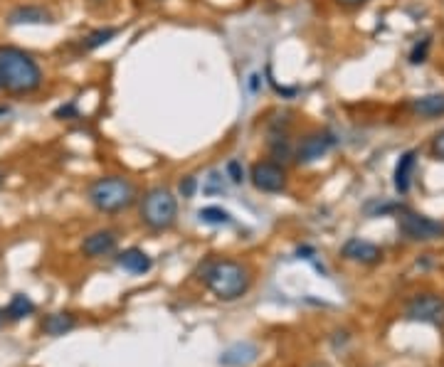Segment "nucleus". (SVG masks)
Here are the masks:
<instances>
[{
    "label": "nucleus",
    "mask_w": 444,
    "mask_h": 367,
    "mask_svg": "<svg viewBox=\"0 0 444 367\" xmlns=\"http://www.w3.org/2000/svg\"><path fill=\"white\" fill-rule=\"evenodd\" d=\"M0 87L10 94H32L42 87V69L23 49L0 47Z\"/></svg>",
    "instance_id": "1"
},
{
    "label": "nucleus",
    "mask_w": 444,
    "mask_h": 367,
    "mask_svg": "<svg viewBox=\"0 0 444 367\" xmlns=\"http://www.w3.org/2000/svg\"><path fill=\"white\" fill-rule=\"evenodd\" d=\"M203 281L220 301H237L252 286V274L234 259H215L203 269Z\"/></svg>",
    "instance_id": "2"
},
{
    "label": "nucleus",
    "mask_w": 444,
    "mask_h": 367,
    "mask_svg": "<svg viewBox=\"0 0 444 367\" xmlns=\"http://www.w3.org/2000/svg\"><path fill=\"white\" fill-rule=\"evenodd\" d=\"M89 203L99 210V212L116 215L121 210L131 207L133 200H136V188H133L131 180L119 178V175H107V178H99L89 185Z\"/></svg>",
    "instance_id": "3"
},
{
    "label": "nucleus",
    "mask_w": 444,
    "mask_h": 367,
    "mask_svg": "<svg viewBox=\"0 0 444 367\" xmlns=\"http://www.w3.org/2000/svg\"><path fill=\"white\" fill-rule=\"evenodd\" d=\"M178 219V200L168 188H151L141 200V222L153 232L171 229Z\"/></svg>",
    "instance_id": "4"
},
{
    "label": "nucleus",
    "mask_w": 444,
    "mask_h": 367,
    "mask_svg": "<svg viewBox=\"0 0 444 367\" xmlns=\"http://www.w3.org/2000/svg\"><path fill=\"white\" fill-rule=\"evenodd\" d=\"M397 229L410 242H432V239L444 237V224L427 215L412 212V210H400L397 212Z\"/></svg>",
    "instance_id": "5"
},
{
    "label": "nucleus",
    "mask_w": 444,
    "mask_h": 367,
    "mask_svg": "<svg viewBox=\"0 0 444 367\" xmlns=\"http://www.w3.org/2000/svg\"><path fill=\"white\" fill-rule=\"evenodd\" d=\"M405 315L410 320H417V323H427V325H437V328H442L444 325V299L440 294L412 296L405 306Z\"/></svg>",
    "instance_id": "6"
},
{
    "label": "nucleus",
    "mask_w": 444,
    "mask_h": 367,
    "mask_svg": "<svg viewBox=\"0 0 444 367\" xmlns=\"http://www.w3.org/2000/svg\"><path fill=\"white\" fill-rule=\"evenodd\" d=\"M249 180L259 193H282L287 188V170L274 160H257L249 170Z\"/></svg>",
    "instance_id": "7"
},
{
    "label": "nucleus",
    "mask_w": 444,
    "mask_h": 367,
    "mask_svg": "<svg viewBox=\"0 0 444 367\" xmlns=\"http://www.w3.org/2000/svg\"><path fill=\"white\" fill-rule=\"evenodd\" d=\"M333 145H336L333 133H328V131H311V133H306L299 140L294 158H296L299 165H311L316 163V160H321Z\"/></svg>",
    "instance_id": "8"
},
{
    "label": "nucleus",
    "mask_w": 444,
    "mask_h": 367,
    "mask_svg": "<svg viewBox=\"0 0 444 367\" xmlns=\"http://www.w3.org/2000/svg\"><path fill=\"white\" fill-rule=\"evenodd\" d=\"M341 254H343V259L356 261V264H378V261L383 259L380 246L368 242V239H361V237L348 239V242L341 246Z\"/></svg>",
    "instance_id": "9"
},
{
    "label": "nucleus",
    "mask_w": 444,
    "mask_h": 367,
    "mask_svg": "<svg viewBox=\"0 0 444 367\" xmlns=\"http://www.w3.org/2000/svg\"><path fill=\"white\" fill-rule=\"evenodd\" d=\"M116 249V234L112 229H99V232H92L89 237H84L82 242V254L87 259H99L104 254H112Z\"/></svg>",
    "instance_id": "10"
},
{
    "label": "nucleus",
    "mask_w": 444,
    "mask_h": 367,
    "mask_svg": "<svg viewBox=\"0 0 444 367\" xmlns=\"http://www.w3.org/2000/svg\"><path fill=\"white\" fill-rule=\"evenodd\" d=\"M257 355H259V348L254 343H234V345H229L227 350H222V355H220V363L222 367H247V365H252L254 360H257Z\"/></svg>",
    "instance_id": "11"
},
{
    "label": "nucleus",
    "mask_w": 444,
    "mask_h": 367,
    "mask_svg": "<svg viewBox=\"0 0 444 367\" xmlns=\"http://www.w3.org/2000/svg\"><path fill=\"white\" fill-rule=\"evenodd\" d=\"M415 165H417V150H405L400 155L395 165V173H392V185L400 195L410 193V183H412V173H415Z\"/></svg>",
    "instance_id": "12"
},
{
    "label": "nucleus",
    "mask_w": 444,
    "mask_h": 367,
    "mask_svg": "<svg viewBox=\"0 0 444 367\" xmlns=\"http://www.w3.org/2000/svg\"><path fill=\"white\" fill-rule=\"evenodd\" d=\"M407 109L420 119H440V116H444V94H425V97H415V99H410Z\"/></svg>",
    "instance_id": "13"
},
{
    "label": "nucleus",
    "mask_w": 444,
    "mask_h": 367,
    "mask_svg": "<svg viewBox=\"0 0 444 367\" xmlns=\"http://www.w3.org/2000/svg\"><path fill=\"white\" fill-rule=\"evenodd\" d=\"M10 25H49L52 15L40 5H18L15 10H10L8 15Z\"/></svg>",
    "instance_id": "14"
},
{
    "label": "nucleus",
    "mask_w": 444,
    "mask_h": 367,
    "mask_svg": "<svg viewBox=\"0 0 444 367\" xmlns=\"http://www.w3.org/2000/svg\"><path fill=\"white\" fill-rule=\"evenodd\" d=\"M116 264L121 266L124 271H128V274H146V271H151L153 261L151 256L146 254L143 249H136V246H131V249H124L121 254L116 256Z\"/></svg>",
    "instance_id": "15"
},
{
    "label": "nucleus",
    "mask_w": 444,
    "mask_h": 367,
    "mask_svg": "<svg viewBox=\"0 0 444 367\" xmlns=\"http://www.w3.org/2000/svg\"><path fill=\"white\" fill-rule=\"evenodd\" d=\"M74 325H77V320H74L72 313H52V315H47V318H44L42 333L44 335H52V338H57V335L69 333Z\"/></svg>",
    "instance_id": "16"
},
{
    "label": "nucleus",
    "mask_w": 444,
    "mask_h": 367,
    "mask_svg": "<svg viewBox=\"0 0 444 367\" xmlns=\"http://www.w3.org/2000/svg\"><path fill=\"white\" fill-rule=\"evenodd\" d=\"M32 313H35V303H32V299L25 294H15L13 299H10L8 308H5V318H10V320H23Z\"/></svg>",
    "instance_id": "17"
},
{
    "label": "nucleus",
    "mask_w": 444,
    "mask_h": 367,
    "mask_svg": "<svg viewBox=\"0 0 444 367\" xmlns=\"http://www.w3.org/2000/svg\"><path fill=\"white\" fill-rule=\"evenodd\" d=\"M116 35H119V28H102V30H94L92 35H87V37H84L82 47H84V49H97V47H102V44L112 42V40L116 37Z\"/></svg>",
    "instance_id": "18"
},
{
    "label": "nucleus",
    "mask_w": 444,
    "mask_h": 367,
    "mask_svg": "<svg viewBox=\"0 0 444 367\" xmlns=\"http://www.w3.org/2000/svg\"><path fill=\"white\" fill-rule=\"evenodd\" d=\"M198 217H200V222H205V224H229L232 222V215L222 207H215V205L203 207L200 212H198Z\"/></svg>",
    "instance_id": "19"
},
{
    "label": "nucleus",
    "mask_w": 444,
    "mask_h": 367,
    "mask_svg": "<svg viewBox=\"0 0 444 367\" xmlns=\"http://www.w3.org/2000/svg\"><path fill=\"white\" fill-rule=\"evenodd\" d=\"M203 193H205V195H217V193H224L222 175H220V173H210V178H208V183L203 185Z\"/></svg>",
    "instance_id": "20"
},
{
    "label": "nucleus",
    "mask_w": 444,
    "mask_h": 367,
    "mask_svg": "<svg viewBox=\"0 0 444 367\" xmlns=\"http://www.w3.org/2000/svg\"><path fill=\"white\" fill-rule=\"evenodd\" d=\"M430 37L427 40H422V44H417L415 49L410 52V64H422V62H427V52H430Z\"/></svg>",
    "instance_id": "21"
},
{
    "label": "nucleus",
    "mask_w": 444,
    "mask_h": 367,
    "mask_svg": "<svg viewBox=\"0 0 444 367\" xmlns=\"http://www.w3.org/2000/svg\"><path fill=\"white\" fill-rule=\"evenodd\" d=\"M224 173H227V178L232 180L234 185L244 183V168H242V163H239V160H229L227 168H224Z\"/></svg>",
    "instance_id": "22"
},
{
    "label": "nucleus",
    "mask_w": 444,
    "mask_h": 367,
    "mask_svg": "<svg viewBox=\"0 0 444 367\" xmlns=\"http://www.w3.org/2000/svg\"><path fill=\"white\" fill-rule=\"evenodd\" d=\"M196 190H198V180L193 178V175H186V178L178 183V193H181L186 200H191L193 195H196Z\"/></svg>",
    "instance_id": "23"
},
{
    "label": "nucleus",
    "mask_w": 444,
    "mask_h": 367,
    "mask_svg": "<svg viewBox=\"0 0 444 367\" xmlns=\"http://www.w3.org/2000/svg\"><path fill=\"white\" fill-rule=\"evenodd\" d=\"M432 155L437 160H444V128L437 131L435 138H432Z\"/></svg>",
    "instance_id": "24"
},
{
    "label": "nucleus",
    "mask_w": 444,
    "mask_h": 367,
    "mask_svg": "<svg viewBox=\"0 0 444 367\" xmlns=\"http://www.w3.org/2000/svg\"><path fill=\"white\" fill-rule=\"evenodd\" d=\"M54 119H77V109H74V104H67V107H59L57 112H54Z\"/></svg>",
    "instance_id": "25"
},
{
    "label": "nucleus",
    "mask_w": 444,
    "mask_h": 367,
    "mask_svg": "<svg viewBox=\"0 0 444 367\" xmlns=\"http://www.w3.org/2000/svg\"><path fill=\"white\" fill-rule=\"evenodd\" d=\"M338 5H343V8H361V5H366L368 0H336Z\"/></svg>",
    "instance_id": "26"
},
{
    "label": "nucleus",
    "mask_w": 444,
    "mask_h": 367,
    "mask_svg": "<svg viewBox=\"0 0 444 367\" xmlns=\"http://www.w3.org/2000/svg\"><path fill=\"white\" fill-rule=\"evenodd\" d=\"M257 79H259V74H252V77H249V89H252V92H257Z\"/></svg>",
    "instance_id": "27"
},
{
    "label": "nucleus",
    "mask_w": 444,
    "mask_h": 367,
    "mask_svg": "<svg viewBox=\"0 0 444 367\" xmlns=\"http://www.w3.org/2000/svg\"><path fill=\"white\" fill-rule=\"evenodd\" d=\"M308 367H328V365H326V363H311Z\"/></svg>",
    "instance_id": "28"
},
{
    "label": "nucleus",
    "mask_w": 444,
    "mask_h": 367,
    "mask_svg": "<svg viewBox=\"0 0 444 367\" xmlns=\"http://www.w3.org/2000/svg\"><path fill=\"white\" fill-rule=\"evenodd\" d=\"M8 114V107H0V116H5Z\"/></svg>",
    "instance_id": "29"
},
{
    "label": "nucleus",
    "mask_w": 444,
    "mask_h": 367,
    "mask_svg": "<svg viewBox=\"0 0 444 367\" xmlns=\"http://www.w3.org/2000/svg\"><path fill=\"white\" fill-rule=\"evenodd\" d=\"M3 320H5V311L0 308V325H3Z\"/></svg>",
    "instance_id": "30"
},
{
    "label": "nucleus",
    "mask_w": 444,
    "mask_h": 367,
    "mask_svg": "<svg viewBox=\"0 0 444 367\" xmlns=\"http://www.w3.org/2000/svg\"><path fill=\"white\" fill-rule=\"evenodd\" d=\"M3 183H5V173L0 170V185H3Z\"/></svg>",
    "instance_id": "31"
},
{
    "label": "nucleus",
    "mask_w": 444,
    "mask_h": 367,
    "mask_svg": "<svg viewBox=\"0 0 444 367\" xmlns=\"http://www.w3.org/2000/svg\"><path fill=\"white\" fill-rule=\"evenodd\" d=\"M92 3H102V0H92Z\"/></svg>",
    "instance_id": "32"
},
{
    "label": "nucleus",
    "mask_w": 444,
    "mask_h": 367,
    "mask_svg": "<svg viewBox=\"0 0 444 367\" xmlns=\"http://www.w3.org/2000/svg\"><path fill=\"white\" fill-rule=\"evenodd\" d=\"M0 89H3V87H0Z\"/></svg>",
    "instance_id": "33"
}]
</instances>
